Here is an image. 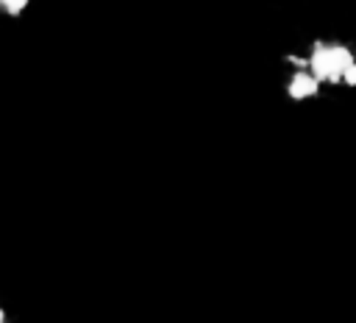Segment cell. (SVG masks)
<instances>
[{
	"instance_id": "obj_4",
	"label": "cell",
	"mask_w": 356,
	"mask_h": 323,
	"mask_svg": "<svg viewBox=\"0 0 356 323\" xmlns=\"http://www.w3.org/2000/svg\"><path fill=\"white\" fill-rule=\"evenodd\" d=\"M0 323H8V317H6V312H3V306H0Z\"/></svg>"
},
{
	"instance_id": "obj_3",
	"label": "cell",
	"mask_w": 356,
	"mask_h": 323,
	"mask_svg": "<svg viewBox=\"0 0 356 323\" xmlns=\"http://www.w3.org/2000/svg\"><path fill=\"white\" fill-rule=\"evenodd\" d=\"M31 3H33V0H0V17L17 19V17H22V14L31 8Z\"/></svg>"
},
{
	"instance_id": "obj_2",
	"label": "cell",
	"mask_w": 356,
	"mask_h": 323,
	"mask_svg": "<svg viewBox=\"0 0 356 323\" xmlns=\"http://www.w3.org/2000/svg\"><path fill=\"white\" fill-rule=\"evenodd\" d=\"M284 64H286L284 92H286L289 100H295V103H306V100H314V97L323 95V84H320L303 64L289 61V58H284Z\"/></svg>"
},
{
	"instance_id": "obj_1",
	"label": "cell",
	"mask_w": 356,
	"mask_h": 323,
	"mask_svg": "<svg viewBox=\"0 0 356 323\" xmlns=\"http://www.w3.org/2000/svg\"><path fill=\"white\" fill-rule=\"evenodd\" d=\"M284 58L303 64L320 84L356 89V50L342 39H314L300 53H286Z\"/></svg>"
}]
</instances>
